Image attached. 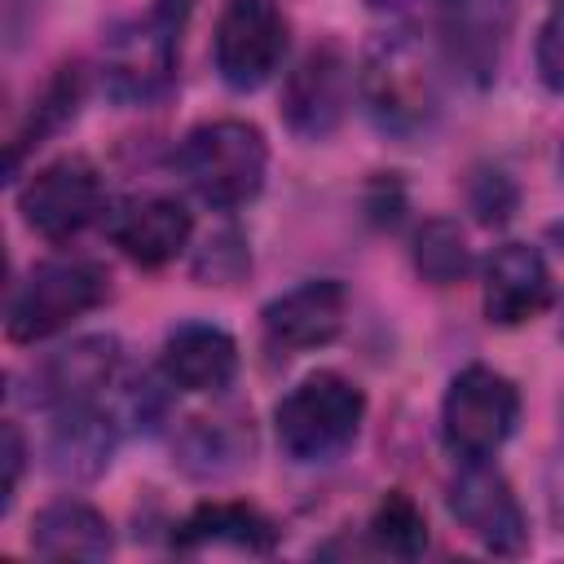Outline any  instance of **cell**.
Instances as JSON below:
<instances>
[{"label": "cell", "mask_w": 564, "mask_h": 564, "mask_svg": "<svg viewBox=\"0 0 564 564\" xmlns=\"http://www.w3.org/2000/svg\"><path fill=\"white\" fill-rule=\"evenodd\" d=\"M410 260H414V273L423 282H432V286H454V282H463L476 269L471 247H467V234L449 216H432V220L419 225L414 247H410Z\"/></svg>", "instance_id": "23"}, {"label": "cell", "mask_w": 564, "mask_h": 564, "mask_svg": "<svg viewBox=\"0 0 564 564\" xmlns=\"http://www.w3.org/2000/svg\"><path fill=\"white\" fill-rule=\"evenodd\" d=\"M101 225H106L110 242L141 269L172 264L194 238L189 207L181 198H167V194H132L123 203H110Z\"/></svg>", "instance_id": "14"}, {"label": "cell", "mask_w": 564, "mask_h": 564, "mask_svg": "<svg viewBox=\"0 0 564 564\" xmlns=\"http://www.w3.org/2000/svg\"><path fill=\"white\" fill-rule=\"evenodd\" d=\"M366 546L388 560H419L427 551V516L405 489H388L370 520H366Z\"/></svg>", "instance_id": "22"}, {"label": "cell", "mask_w": 564, "mask_h": 564, "mask_svg": "<svg viewBox=\"0 0 564 564\" xmlns=\"http://www.w3.org/2000/svg\"><path fill=\"white\" fill-rule=\"evenodd\" d=\"M123 375V348L115 335H79L70 344H62L57 352L40 357L31 366V388L26 401L48 414V410H66V405H88V401H106V392L119 383Z\"/></svg>", "instance_id": "12"}, {"label": "cell", "mask_w": 564, "mask_h": 564, "mask_svg": "<svg viewBox=\"0 0 564 564\" xmlns=\"http://www.w3.org/2000/svg\"><path fill=\"white\" fill-rule=\"evenodd\" d=\"M176 172L185 176L198 203L234 212L264 189L269 141L247 119H207L189 128L176 145Z\"/></svg>", "instance_id": "3"}, {"label": "cell", "mask_w": 564, "mask_h": 564, "mask_svg": "<svg viewBox=\"0 0 564 564\" xmlns=\"http://www.w3.org/2000/svg\"><path fill=\"white\" fill-rule=\"evenodd\" d=\"M533 66H538V79L564 97V4H555L542 26H538V40H533Z\"/></svg>", "instance_id": "26"}, {"label": "cell", "mask_w": 564, "mask_h": 564, "mask_svg": "<svg viewBox=\"0 0 564 564\" xmlns=\"http://www.w3.org/2000/svg\"><path fill=\"white\" fill-rule=\"evenodd\" d=\"M194 0H150L145 13L119 22L101 40L97 75L110 101L119 106H154L176 84L181 31L189 22Z\"/></svg>", "instance_id": "2"}, {"label": "cell", "mask_w": 564, "mask_h": 564, "mask_svg": "<svg viewBox=\"0 0 564 564\" xmlns=\"http://www.w3.org/2000/svg\"><path fill=\"white\" fill-rule=\"evenodd\" d=\"M445 507L467 538H476L494 555H524L529 520L511 489V480L494 467V458H467L445 485Z\"/></svg>", "instance_id": "11"}, {"label": "cell", "mask_w": 564, "mask_h": 564, "mask_svg": "<svg viewBox=\"0 0 564 564\" xmlns=\"http://www.w3.org/2000/svg\"><path fill=\"white\" fill-rule=\"evenodd\" d=\"M560 176H564V141H560Z\"/></svg>", "instance_id": "31"}, {"label": "cell", "mask_w": 564, "mask_h": 564, "mask_svg": "<svg viewBox=\"0 0 564 564\" xmlns=\"http://www.w3.org/2000/svg\"><path fill=\"white\" fill-rule=\"evenodd\" d=\"M357 88V70L348 62V53L335 40L313 44L308 53H300V62L286 70L282 79V123L291 137L300 141H326L352 101Z\"/></svg>", "instance_id": "10"}, {"label": "cell", "mask_w": 564, "mask_h": 564, "mask_svg": "<svg viewBox=\"0 0 564 564\" xmlns=\"http://www.w3.org/2000/svg\"><path fill=\"white\" fill-rule=\"evenodd\" d=\"M159 375L181 392L216 397L238 379V344L212 322H181L163 339Z\"/></svg>", "instance_id": "17"}, {"label": "cell", "mask_w": 564, "mask_h": 564, "mask_svg": "<svg viewBox=\"0 0 564 564\" xmlns=\"http://www.w3.org/2000/svg\"><path fill=\"white\" fill-rule=\"evenodd\" d=\"M366 423V392L357 379L339 370H313L304 375L273 410L278 445L291 463H330L339 458Z\"/></svg>", "instance_id": "4"}, {"label": "cell", "mask_w": 564, "mask_h": 564, "mask_svg": "<svg viewBox=\"0 0 564 564\" xmlns=\"http://www.w3.org/2000/svg\"><path fill=\"white\" fill-rule=\"evenodd\" d=\"M555 304V273L529 242H502L480 269V308L489 326H524Z\"/></svg>", "instance_id": "13"}, {"label": "cell", "mask_w": 564, "mask_h": 564, "mask_svg": "<svg viewBox=\"0 0 564 564\" xmlns=\"http://www.w3.org/2000/svg\"><path fill=\"white\" fill-rule=\"evenodd\" d=\"M273 546H278V524L251 502H198L172 529V551L181 555H207V551L273 555Z\"/></svg>", "instance_id": "18"}, {"label": "cell", "mask_w": 564, "mask_h": 564, "mask_svg": "<svg viewBox=\"0 0 564 564\" xmlns=\"http://www.w3.org/2000/svg\"><path fill=\"white\" fill-rule=\"evenodd\" d=\"M436 53L471 88L498 79L516 31V0H432Z\"/></svg>", "instance_id": "9"}, {"label": "cell", "mask_w": 564, "mask_h": 564, "mask_svg": "<svg viewBox=\"0 0 564 564\" xmlns=\"http://www.w3.org/2000/svg\"><path fill=\"white\" fill-rule=\"evenodd\" d=\"M18 212L35 238L70 242L84 229H93L97 220H106L110 194H106V181L93 159L62 154L18 185Z\"/></svg>", "instance_id": "7"}, {"label": "cell", "mask_w": 564, "mask_h": 564, "mask_svg": "<svg viewBox=\"0 0 564 564\" xmlns=\"http://www.w3.org/2000/svg\"><path fill=\"white\" fill-rule=\"evenodd\" d=\"M546 238H551V247H555V251L564 256V220H555V225L546 229Z\"/></svg>", "instance_id": "30"}, {"label": "cell", "mask_w": 564, "mask_h": 564, "mask_svg": "<svg viewBox=\"0 0 564 564\" xmlns=\"http://www.w3.org/2000/svg\"><path fill=\"white\" fill-rule=\"evenodd\" d=\"M44 419H48L44 463H48V471L57 480H97L110 467V454H115V445L123 436V423L115 419L110 401L48 410Z\"/></svg>", "instance_id": "16"}, {"label": "cell", "mask_w": 564, "mask_h": 564, "mask_svg": "<svg viewBox=\"0 0 564 564\" xmlns=\"http://www.w3.org/2000/svg\"><path fill=\"white\" fill-rule=\"evenodd\" d=\"M375 189H379V198H370L366 207H370V216L379 220V225H397L401 220V189L392 185V181H375Z\"/></svg>", "instance_id": "29"}, {"label": "cell", "mask_w": 564, "mask_h": 564, "mask_svg": "<svg viewBox=\"0 0 564 564\" xmlns=\"http://www.w3.org/2000/svg\"><path fill=\"white\" fill-rule=\"evenodd\" d=\"M189 269H194V278H198L203 286H229V282H238V278L251 269L247 238H242L234 225L207 234V242L194 251V264H189Z\"/></svg>", "instance_id": "24"}, {"label": "cell", "mask_w": 564, "mask_h": 564, "mask_svg": "<svg viewBox=\"0 0 564 564\" xmlns=\"http://www.w3.org/2000/svg\"><path fill=\"white\" fill-rule=\"evenodd\" d=\"M520 423V388L494 370V366H463L445 397H441V441L445 449L467 463V458H494Z\"/></svg>", "instance_id": "6"}, {"label": "cell", "mask_w": 564, "mask_h": 564, "mask_svg": "<svg viewBox=\"0 0 564 564\" xmlns=\"http://www.w3.org/2000/svg\"><path fill=\"white\" fill-rule=\"evenodd\" d=\"M79 101H84V66H57L53 79H48V84L40 88V97L31 101L22 128H18L13 141H9V176H18L22 159H26L35 145H44L53 132H62V128L79 115Z\"/></svg>", "instance_id": "21"}, {"label": "cell", "mask_w": 564, "mask_h": 564, "mask_svg": "<svg viewBox=\"0 0 564 564\" xmlns=\"http://www.w3.org/2000/svg\"><path fill=\"white\" fill-rule=\"evenodd\" d=\"M560 339H564V313H560Z\"/></svg>", "instance_id": "32"}, {"label": "cell", "mask_w": 564, "mask_h": 564, "mask_svg": "<svg viewBox=\"0 0 564 564\" xmlns=\"http://www.w3.org/2000/svg\"><path fill=\"white\" fill-rule=\"evenodd\" d=\"M110 295V273L97 260L84 256H53L40 260L4 304V335L13 344H40L62 335L70 322L106 304Z\"/></svg>", "instance_id": "5"}, {"label": "cell", "mask_w": 564, "mask_h": 564, "mask_svg": "<svg viewBox=\"0 0 564 564\" xmlns=\"http://www.w3.org/2000/svg\"><path fill=\"white\" fill-rule=\"evenodd\" d=\"M0 463H4V480H0V516L13 507L22 471H26V436L13 419H4V436H0Z\"/></svg>", "instance_id": "27"}, {"label": "cell", "mask_w": 564, "mask_h": 564, "mask_svg": "<svg viewBox=\"0 0 564 564\" xmlns=\"http://www.w3.org/2000/svg\"><path fill=\"white\" fill-rule=\"evenodd\" d=\"M542 494H546V516H551L555 533H564V445H560V449H551V458H546Z\"/></svg>", "instance_id": "28"}, {"label": "cell", "mask_w": 564, "mask_h": 564, "mask_svg": "<svg viewBox=\"0 0 564 564\" xmlns=\"http://www.w3.org/2000/svg\"><path fill=\"white\" fill-rule=\"evenodd\" d=\"M31 551L44 560H106L115 551V529L93 502L53 498L31 520Z\"/></svg>", "instance_id": "20"}, {"label": "cell", "mask_w": 564, "mask_h": 564, "mask_svg": "<svg viewBox=\"0 0 564 564\" xmlns=\"http://www.w3.org/2000/svg\"><path fill=\"white\" fill-rule=\"evenodd\" d=\"M467 207L476 212L480 225L498 229V225H507V220L516 216L520 189H516V181H511L502 167H489V163H485V167H476L471 181H467Z\"/></svg>", "instance_id": "25"}, {"label": "cell", "mask_w": 564, "mask_h": 564, "mask_svg": "<svg viewBox=\"0 0 564 564\" xmlns=\"http://www.w3.org/2000/svg\"><path fill=\"white\" fill-rule=\"evenodd\" d=\"M357 97L383 137H423L441 115V53L410 31L375 35L357 66Z\"/></svg>", "instance_id": "1"}, {"label": "cell", "mask_w": 564, "mask_h": 564, "mask_svg": "<svg viewBox=\"0 0 564 564\" xmlns=\"http://www.w3.org/2000/svg\"><path fill=\"white\" fill-rule=\"evenodd\" d=\"M181 471L198 476V480H216L229 476L247 463L251 454V414L242 410H216V414H194L185 419V427L176 432L172 445Z\"/></svg>", "instance_id": "19"}, {"label": "cell", "mask_w": 564, "mask_h": 564, "mask_svg": "<svg viewBox=\"0 0 564 564\" xmlns=\"http://www.w3.org/2000/svg\"><path fill=\"white\" fill-rule=\"evenodd\" d=\"M348 322V291L339 278H308L260 308V326L273 348L308 352L339 339Z\"/></svg>", "instance_id": "15"}, {"label": "cell", "mask_w": 564, "mask_h": 564, "mask_svg": "<svg viewBox=\"0 0 564 564\" xmlns=\"http://www.w3.org/2000/svg\"><path fill=\"white\" fill-rule=\"evenodd\" d=\"M291 48V26L278 0H225L212 31V66L229 93L264 88Z\"/></svg>", "instance_id": "8"}]
</instances>
